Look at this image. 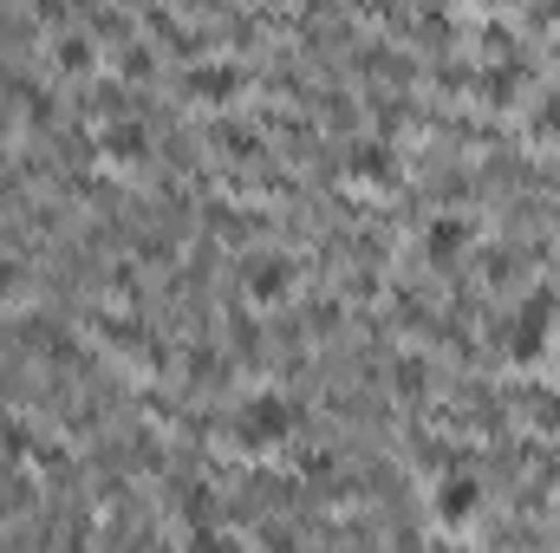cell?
<instances>
[{"label": "cell", "mask_w": 560, "mask_h": 553, "mask_svg": "<svg viewBox=\"0 0 560 553\" xmlns=\"http://www.w3.org/2000/svg\"><path fill=\"white\" fill-rule=\"evenodd\" d=\"M293 430H300V404L280 398V391H255V398H242V411H235V443H242L248 456L280 449Z\"/></svg>", "instance_id": "1"}, {"label": "cell", "mask_w": 560, "mask_h": 553, "mask_svg": "<svg viewBox=\"0 0 560 553\" xmlns=\"http://www.w3.org/2000/svg\"><path fill=\"white\" fill-rule=\"evenodd\" d=\"M548 332H555V299L548 293H528L515 306V319H509V358L515 365H535L548 352Z\"/></svg>", "instance_id": "2"}, {"label": "cell", "mask_w": 560, "mask_h": 553, "mask_svg": "<svg viewBox=\"0 0 560 553\" xmlns=\"http://www.w3.org/2000/svg\"><path fill=\"white\" fill-rule=\"evenodd\" d=\"M430 508H436L443 528H469V521L482 515V482H476V475H443L436 495H430Z\"/></svg>", "instance_id": "3"}, {"label": "cell", "mask_w": 560, "mask_h": 553, "mask_svg": "<svg viewBox=\"0 0 560 553\" xmlns=\"http://www.w3.org/2000/svg\"><path fill=\"white\" fill-rule=\"evenodd\" d=\"M248 299H261V306H275V299H287V286H293V268L280 261V255H261L255 268H248Z\"/></svg>", "instance_id": "4"}, {"label": "cell", "mask_w": 560, "mask_h": 553, "mask_svg": "<svg viewBox=\"0 0 560 553\" xmlns=\"http://www.w3.org/2000/svg\"><path fill=\"white\" fill-rule=\"evenodd\" d=\"M189 92H196L202 105H229V98L242 92V72H235V66H196V72H189Z\"/></svg>", "instance_id": "5"}, {"label": "cell", "mask_w": 560, "mask_h": 553, "mask_svg": "<svg viewBox=\"0 0 560 553\" xmlns=\"http://www.w3.org/2000/svg\"><path fill=\"white\" fill-rule=\"evenodd\" d=\"M423 248H430V261H456V255L469 248V222H456V215H443V222H430V235H423Z\"/></svg>", "instance_id": "6"}, {"label": "cell", "mask_w": 560, "mask_h": 553, "mask_svg": "<svg viewBox=\"0 0 560 553\" xmlns=\"http://www.w3.org/2000/svg\"><path fill=\"white\" fill-rule=\"evenodd\" d=\"M105 150H112L118 163H143V156H150V143H143V125H112V131H105Z\"/></svg>", "instance_id": "7"}, {"label": "cell", "mask_w": 560, "mask_h": 553, "mask_svg": "<svg viewBox=\"0 0 560 553\" xmlns=\"http://www.w3.org/2000/svg\"><path fill=\"white\" fill-rule=\"evenodd\" d=\"M352 169L372 176V183H385V176H392V150H385V143H359V150H352Z\"/></svg>", "instance_id": "8"}, {"label": "cell", "mask_w": 560, "mask_h": 553, "mask_svg": "<svg viewBox=\"0 0 560 553\" xmlns=\"http://www.w3.org/2000/svg\"><path fill=\"white\" fill-rule=\"evenodd\" d=\"M59 66H66V72H85V66H92V46H85V39H59Z\"/></svg>", "instance_id": "9"}, {"label": "cell", "mask_w": 560, "mask_h": 553, "mask_svg": "<svg viewBox=\"0 0 560 553\" xmlns=\"http://www.w3.org/2000/svg\"><path fill=\"white\" fill-rule=\"evenodd\" d=\"M13 280H20V274H13V268H7V261H0V299H7V286H13Z\"/></svg>", "instance_id": "10"}]
</instances>
